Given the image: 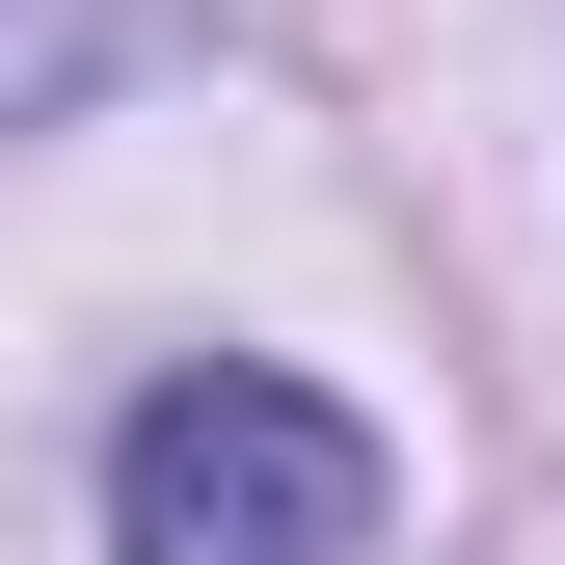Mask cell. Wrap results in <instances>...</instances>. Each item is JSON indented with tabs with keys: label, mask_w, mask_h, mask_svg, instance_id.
<instances>
[{
	"label": "cell",
	"mask_w": 565,
	"mask_h": 565,
	"mask_svg": "<svg viewBox=\"0 0 565 565\" xmlns=\"http://www.w3.org/2000/svg\"><path fill=\"white\" fill-rule=\"evenodd\" d=\"M108 565H377V431L216 350L108 431Z\"/></svg>",
	"instance_id": "obj_1"
},
{
	"label": "cell",
	"mask_w": 565,
	"mask_h": 565,
	"mask_svg": "<svg viewBox=\"0 0 565 565\" xmlns=\"http://www.w3.org/2000/svg\"><path fill=\"white\" fill-rule=\"evenodd\" d=\"M82 54H108L82 0H0V108H54V82H82Z\"/></svg>",
	"instance_id": "obj_2"
}]
</instances>
